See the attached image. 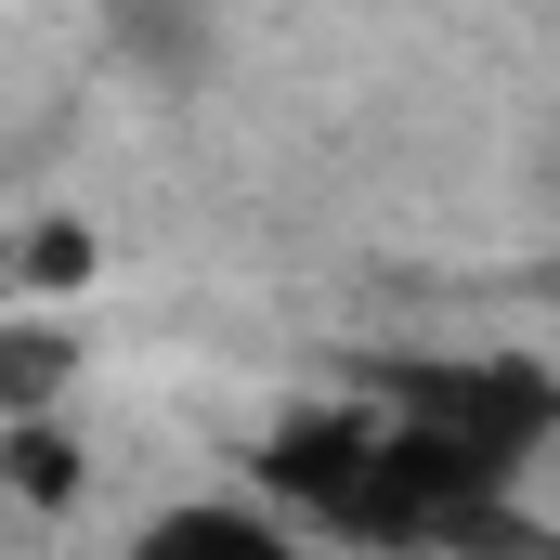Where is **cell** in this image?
I'll return each mask as SVG.
<instances>
[{"label": "cell", "mask_w": 560, "mask_h": 560, "mask_svg": "<svg viewBox=\"0 0 560 560\" xmlns=\"http://www.w3.org/2000/svg\"><path fill=\"white\" fill-rule=\"evenodd\" d=\"M118 560H300V535H287L261 495H183V509H156Z\"/></svg>", "instance_id": "obj_3"}, {"label": "cell", "mask_w": 560, "mask_h": 560, "mask_svg": "<svg viewBox=\"0 0 560 560\" xmlns=\"http://www.w3.org/2000/svg\"><path fill=\"white\" fill-rule=\"evenodd\" d=\"M261 509L275 522H313L339 548H495L509 535V482H482L469 456H443L418 418H392L378 392L365 405H300V418L261 443Z\"/></svg>", "instance_id": "obj_1"}, {"label": "cell", "mask_w": 560, "mask_h": 560, "mask_svg": "<svg viewBox=\"0 0 560 560\" xmlns=\"http://www.w3.org/2000/svg\"><path fill=\"white\" fill-rule=\"evenodd\" d=\"M378 405L418 418L443 456H469L482 482H522V456L560 430V378L548 365H509V352H469V365H392Z\"/></svg>", "instance_id": "obj_2"}]
</instances>
